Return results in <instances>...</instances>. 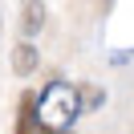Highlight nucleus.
<instances>
[{"label":"nucleus","mask_w":134,"mask_h":134,"mask_svg":"<svg viewBox=\"0 0 134 134\" xmlns=\"http://www.w3.org/2000/svg\"><path fill=\"white\" fill-rule=\"evenodd\" d=\"M12 65H16V73H33V69H37V49H33V45H16V57H12Z\"/></svg>","instance_id":"nucleus-2"},{"label":"nucleus","mask_w":134,"mask_h":134,"mask_svg":"<svg viewBox=\"0 0 134 134\" xmlns=\"http://www.w3.org/2000/svg\"><path fill=\"white\" fill-rule=\"evenodd\" d=\"M73 114H77V93H73V85L53 81V85H45V90L37 93V118H41V130H69Z\"/></svg>","instance_id":"nucleus-1"},{"label":"nucleus","mask_w":134,"mask_h":134,"mask_svg":"<svg viewBox=\"0 0 134 134\" xmlns=\"http://www.w3.org/2000/svg\"><path fill=\"white\" fill-rule=\"evenodd\" d=\"M41 20H45V8H41V4H25V33L41 29Z\"/></svg>","instance_id":"nucleus-3"},{"label":"nucleus","mask_w":134,"mask_h":134,"mask_svg":"<svg viewBox=\"0 0 134 134\" xmlns=\"http://www.w3.org/2000/svg\"><path fill=\"white\" fill-rule=\"evenodd\" d=\"M41 134H73V130H41Z\"/></svg>","instance_id":"nucleus-4"}]
</instances>
